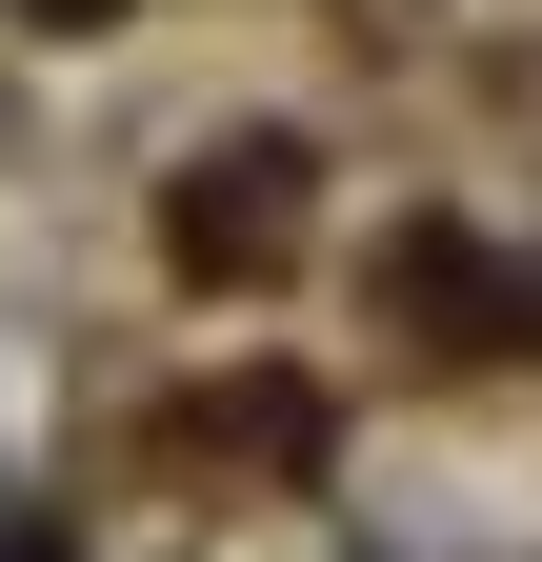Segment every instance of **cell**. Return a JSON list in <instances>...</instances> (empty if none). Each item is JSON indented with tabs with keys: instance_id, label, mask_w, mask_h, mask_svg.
<instances>
[{
	"instance_id": "cell-1",
	"label": "cell",
	"mask_w": 542,
	"mask_h": 562,
	"mask_svg": "<svg viewBox=\"0 0 542 562\" xmlns=\"http://www.w3.org/2000/svg\"><path fill=\"white\" fill-rule=\"evenodd\" d=\"M282 201H302L282 140H222V161L161 201V261H181V281H261V261H282Z\"/></svg>"
},
{
	"instance_id": "cell-2",
	"label": "cell",
	"mask_w": 542,
	"mask_h": 562,
	"mask_svg": "<svg viewBox=\"0 0 542 562\" xmlns=\"http://www.w3.org/2000/svg\"><path fill=\"white\" fill-rule=\"evenodd\" d=\"M382 302H402V322H462V341H542V281H522V261H462V241H402Z\"/></svg>"
},
{
	"instance_id": "cell-3",
	"label": "cell",
	"mask_w": 542,
	"mask_h": 562,
	"mask_svg": "<svg viewBox=\"0 0 542 562\" xmlns=\"http://www.w3.org/2000/svg\"><path fill=\"white\" fill-rule=\"evenodd\" d=\"M41 21H101V0H41Z\"/></svg>"
}]
</instances>
